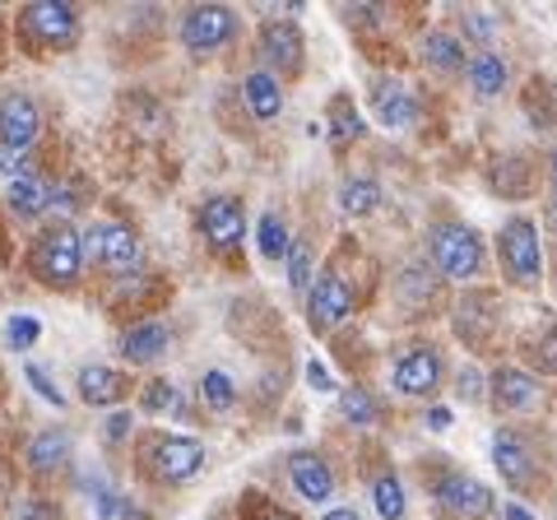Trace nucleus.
<instances>
[{
	"label": "nucleus",
	"mask_w": 557,
	"mask_h": 520,
	"mask_svg": "<svg viewBox=\"0 0 557 520\" xmlns=\"http://www.w3.org/2000/svg\"><path fill=\"white\" fill-rule=\"evenodd\" d=\"M432 260H437V270L446 280H474L483 270V237L469 228V223H442L437 233H432Z\"/></svg>",
	"instance_id": "obj_5"
},
{
	"label": "nucleus",
	"mask_w": 557,
	"mask_h": 520,
	"mask_svg": "<svg viewBox=\"0 0 557 520\" xmlns=\"http://www.w3.org/2000/svg\"><path fill=\"white\" fill-rule=\"evenodd\" d=\"M335 145H348V140H358V135H362V121H358V112L354 108H348V102L339 98L335 102Z\"/></svg>",
	"instance_id": "obj_32"
},
{
	"label": "nucleus",
	"mask_w": 557,
	"mask_h": 520,
	"mask_svg": "<svg viewBox=\"0 0 557 520\" xmlns=\"http://www.w3.org/2000/svg\"><path fill=\"white\" fill-rule=\"evenodd\" d=\"M493 465H497V474L511 483V488H520L525 493L530 483L539 479V460H534V450H530V442L520 437L516 428H502L497 437H493Z\"/></svg>",
	"instance_id": "obj_11"
},
{
	"label": "nucleus",
	"mask_w": 557,
	"mask_h": 520,
	"mask_svg": "<svg viewBox=\"0 0 557 520\" xmlns=\"http://www.w3.org/2000/svg\"><path fill=\"white\" fill-rule=\"evenodd\" d=\"M465 28H469V33H479L483 42H487V38H493V33H497V24H493V20H483V14H469V20H465Z\"/></svg>",
	"instance_id": "obj_39"
},
{
	"label": "nucleus",
	"mask_w": 557,
	"mask_h": 520,
	"mask_svg": "<svg viewBox=\"0 0 557 520\" xmlns=\"http://www.w3.org/2000/svg\"><path fill=\"white\" fill-rule=\"evenodd\" d=\"M423 61L432 65V71H465V42L456 38V33H428Z\"/></svg>",
	"instance_id": "obj_24"
},
{
	"label": "nucleus",
	"mask_w": 557,
	"mask_h": 520,
	"mask_svg": "<svg viewBox=\"0 0 557 520\" xmlns=\"http://www.w3.org/2000/svg\"><path fill=\"white\" fill-rule=\"evenodd\" d=\"M321 520H362V516H358L354 507H335V511H325Z\"/></svg>",
	"instance_id": "obj_42"
},
{
	"label": "nucleus",
	"mask_w": 557,
	"mask_h": 520,
	"mask_svg": "<svg viewBox=\"0 0 557 520\" xmlns=\"http://www.w3.org/2000/svg\"><path fill=\"white\" fill-rule=\"evenodd\" d=\"M42 335L38 317H14L10 321V349H33V339Z\"/></svg>",
	"instance_id": "obj_34"
},
{
	"label": "nucleus",
	"mask_w": 557,
	"mask_h": 520,
	"mask_svg": "<svg viewBox=\"0 0 557 520\" xmlns=\"http://www.w3.org/2000/svg\"><path fill=\"white\" fill-rule=\"evenodd\" d=\"M172 344V331L163 321H139V325H131L126 335H121V358L126 362H153V358H163V349Z\"/></svg>",
	"instance_id": "obj_19"
},
{
	"label": "nucleus",
	"mask_w": 557,
	"mask_h": 520,
	"mask_svg": "<svg viewBox=\"0 0 557 520\" xmlns=\"http://www.w3.org/2000/svg\"><path fill=\"white\" fill-rule=\"evenodd\" d=\"M354 307H358V293L335 270H325L321 280H317V288L307 293V321H311V331H335V325H344L348 317H354Z\"/></svg>",
	"instance_id": "obj_7"
},
{
	"label": "nucleus",
	"mask_w": 557,
	"mask_h": 520,
	"mask_svg": "<svg viewBox=\"0 0 557 520\" xmlns=\"http://www.w3.org/2000/svg\"><path fill=\"white\" fill-rule=\"evenodd\" d=\"M442 507L456 516V520H483V516H493V488L479 479H469V474H446L442 479Z\"/></svg>",
	"instance_id": "obj_13"
},
{
	"label": "nucleus",
	"mask_w": 557,
	"mask_h": 520,
	"mask_svg": "<svg viewBox=\"0 0 557 520\" xmlns=\"http://www.w3.org/2000/svg\"><path fill=\"white\" fill-rule=\"evenodd\" d=\"M256 520H288V516H284V511H274V507H265V511H260Z\"/></svg>",
	"instance_id": "obj_44"
},
{
	"label": "nucleus",
	"mask_w": 557,
	"mask_h": 520,
	"mask_svg": "<svg viewBox=\"0 0 557 520\" xmlns=\"http://www.w3.org/2000/svg\"><path fill=\"white\" fill-rule=\"evenodd\" d=\"M256 242H260V256H265V260H278V265H284V256L293 251V237H288V219L270 210L265 219H260V228H256Z\"/></svg>",
	"instance_id": "obj_26"
},
{
	"label": "nucleus",
	"mask_w": 557,
	"mask_h": 520,
	"mask_svg": "<svg viewBox=\"0 0 557 520\" xmlns=\"http://www.w3.org/2000/svg\"><path fill=\"white\" fill-rule=\"evenodd\" d=\"M5 497H10V488H5V474H0V507H5Z\"/></svg>",
	"instance_id": "obj_45"
},
{
	"label": "nucleus",
	"mask_w": 557,
	"mask_h": 520,
	"mask_svg": "<svg viewBox=\"0 0 557 520\" xmlns=\"http://www.w3.org/2000/svg\"><path fill=\"white\" fill-rule=\"evenodd\" d=\"M242 98H247L256 121H274L278 112H284V84H278L274 75H265V71H251L247 79H242Z\"/></svg>",
	"instance_id": "obj_20"
},
{
	"label": "nucleus",
	"mask_w": 557,
	"mask_h": 520,
	"mask_svg": "<svg viewBox=\"0 0 557 520\" xmlns=\"http://www.w3.org/2000/svg\"><path fill=\"white\" fill-rule=\"evenodd\" d=\"M70 460V432H57V428H47V432H38V437L28 442V470L33 474H57L61 465Z\"/></svg>",
	"instance_id": "obj_22"
},
{
	"label": "nucleus",
	"mask_w": 557,
	"mask_h": 520,
	"mask_svg": "<svg viewBox=\"0 0 557 520\" xmlns=\"http://www.w3.org/2000/svg\"><path fill=\"white\" fill-rule=\"evenodd\" d=\"M205 465V446L196 437H153L149 446V470L159 483H186Z\"/></svg>",
	"instance_id": "obj_8"
},
{
	"label": "nucleus",
	"mask_w": 557,
	"mask_h": 520,
	"mask_svg": "<svg viewBox=\"0 0 557 520\" xmlns=\"http://www.w3.org/2000/svg\"><path fill=\"white\" fill-rule=\"evenodd\" d=\"M5 200H10V210L20 214V219H38V214H47L51 205H57V186H51L47 172L28 168L24 177L5 190Z\"/></svg>",
	"instance_id": "obj_17"
},
{
	"label": "nucleus",
	"mask_w": 557,
	"mask_h": 520,
	"mask_svg": "<svg viewBox=\"0 0 557 520\" xmlns=\"http://www.w3.org/2000/svg\"><path fill=\"white\" fill-rule=\"evenodd\" d=\"M24 376H28V386H33V391H38V395H42V400H47V405H61V391H57V386H51V381H47V372H42V368H28Z\"/></svg>",
	"instance_id": "obj_35"
},
{
	"label": "nucleus",
	"mask_w": 557,
	"mask_h": 520,
	"mask_svg": "<svg viewBox=\"0 0 557 520\" xmlns=\"http://www.w3.org/2000/svg\"><path fill=\"white\" fill-rule=\"evenodd\" d=\"M465 75H469V89H474L479 98H497L502 89H507V61L497 57V51H479L474 61L465 65Z\"/></svg>",
	"instance_id": "obj_23"
},
{
	"label": "nucleus",
	"mask_w": 557,
	"mask_h": 520,
	"mask_svg": "<svg viewBox=\"0 0 557 520\" xmlns=\"http://www.w3.org/2000/svg\"><path fill=\"white\" fill-rule=\"evenodd\" d=\"M456 391L465 395V400H479V395H483V376H479L474 368H465L460 381H456Z\"/></svg>",
	"instance_id": "obj_36"
},
{
	"label": "nucleus",
	"mask_w": 557,
	"mask_h": 520,
	"mask_svg": "<svg viewBox=\"0 0 557 520\" xmlns=\"http://www.w3.org/2000/svg\"><path fill=\"white\" fill-rule=\"evenodd\" d=\"M108 432H112V437H126V432H131V413H116Z\"/></svg>",
	"instance_id": "obj_41"
},
{
	"label": "nucleus",
	"mask_w": 557,
	"mask_h": 520,
	"mask_svg": "<svg viewBox=\"0 0 557 520\" xmlns=\"http://www.w3.org/2000/svg\"><path fill=\"white\" fill-rule=\"evenodd\" d=\"M539 368L544 372H557V331L548 339H539Z\"/></svg>",
	"instance_id": "obj_37"
},
{
	"label": "nucleus",
	"mask_w": 557,
	"mask_h": 520,
	"mask_svg": "<svg viewBox=\"0 0 557 520\" xmlns=\"http://www.w3.org/2000/svg\"><path fill=\"white\" fill-rule=\"evenodd\" d=\"M553 182H557V149H553Z\"/></svg>",
	"instance_id": "obj_47"
},
{
	"label": "nucleus",
	"mask_w": 557,
	"mask_h": 520,
	"mask_svg": "<svg viewBox=\"0 0 557 520\" xmlns=\"http://www.w3.org/2000/svg\"><path fill=\"white\" fill-rule=\"evenodd\" d=\"M497 256H502V270H507L511 284L534 288L539 274H544V251H539V228H534V219L516 214V219L502 223V233H497Z\"/></svg>",
	"instance_id": "obj_2"
},
{
	"label": "nucleus",
	"mask_w": 557,
	"mask_h": 520,
	"mask_svg": "<svg viewBox=\"0 0 557 520\" xmlns=\"http://www.w3.org/2000/svg\"><path fill=\"white\" fill-rule=\"evenodd\" d=\"M260 61H265V75H298L302 71V33L293 24H265L260 28Z\"/></svg>",
	"instance_id": "obj_12"
},
{
	"label": "nucleus",
	"mask_w": 557,
	"mask_h": 520,
	"mask_svg": "<svg viewBox=\"0 0 557 520\" xmlns=\"http://www.w3.org/2000/svg\"><path fill=\"white\" fill-rule=\"evenodd\" d=\"M548 214H553V223H557V190H553V205H548Z\"/></svg>",
	"instance_id": "obj_46"
},
{
	"label": "nucleus",
	"mask_w": 557,
	"mask_h": 520,
	"mask_svg": "<svg viewBox=\"0 0 557 520\" xmlns=\"http://www.w3.org/2000/svg\"><path fill=\"white\" fill-rule=\"evenodd\" d=\"M372 116L386 131H405L423 116V108H418V98L405 89V79H376L372 84Z\"/></svg>",
	"instance_id": "obj_14"
},
{
	"label": "nucleus",
	"mask_w": 557,
	"mask_h": 520,
	"mask_svg": "<svg viewBox=\"0 0 557 520\" xmlns=\"http://www.w3.org/2000/svg\"><path fill=\"white\" fill-rule=\"evenodd\" d=\"M288 479L293 488H298L307 502H330L335 497V470H330V460L317 456V450H293L288 456Z\"/></svg>",
	"instance_id": "obj_15"
},
{
	"label": "nucleus",
	"mask_w": 557,
	"mask_h": 520,
	"mask_svg": "<svg viewBox=\"0 0 557 520\" xmlns=\"http://www.w3.org/2000/svg\"><path fill=\"white\" fill-rule=\"evenodd\" d=\"M237 10L228 5H196V10H186V20H182V42L186 51H196V57H209V51H219V47H228L237 38Z\"/></svg>",
	"instance_id": "obj_6"
},
{
	"label": "nucleus",
	"mask_w": 557,
	"mask_h": 520,
	"mask_svg": "<svg viewBox=\"0 0 557 520\" xmlns=\"http://www.w3.org/2000/svg\"><path fill=\"white\" fill-rule=\"evenodd\" d=\"M28 270L38 274L47 288H70L84 274V242H79V228L70 223H57L47 228L28 251Z\"/></svg>",
	"instance_id": "obj_1"
},
{
	"label": "nucleus",
	"mask_w": 557,
	"mask_h": 520,
	"mask_svg": "<svg viewBox=\"0 0 557 520\" xmlns=\"http://www.w3.org/2000/svg\"><path fill=\"white\" fill-rule=\"evenodd\" d=\"M0 256H5V247H0Z\"/></svg>",
	"instance_id": "obj_48"
},
{
	"label": "nucleus",
	"mask_w": 557,
	"mask_h": 520,
	"mask_svg": "<svg viewBox=\"0 0 557 520\" xmlns=\"http://www.w3.org/2000/svg\"><path fill=\"white\" fill-rule=\"evenodd\" d=\"M539 395V381L530 372H520V368H502L493 376V405L497 413H516V409H525L530 400Z\"/></svg>",
	"instance_id": "obj_21"
},
{
	"label": "nucleus",
	"mask_w": 557,
	"mask_h": 520,
	"mask_svg": "<svg viewBox=\"0 0 557 520\" xmlns=\"http://www.w3.org/2000/svg\"><path fill=\"white\" fill-rule=\"evenodd\" d=\"M139 405H145V413H172V419H182V413H186V400H182L177 381H168V376H153L145 386V395H139Z\"/></svg>",
	"instance_id": "obj_27"
},
{
	"label": "nucleus",
	"mask_w": 557,
	"mask_h": 520,
	"mask_svg": "<svg viewBox=\"0 0 557 520\" xmlns=\"http://www.w3.org/2000/svg\"><path fill=\"white\" fill-rule=\"evenodd\" d=\"M432 428H437V432L450 428V409H432Z\"/></svg>",
	"instance_id": "obj_43"
},
{
	"label": "nucleus",
	"mask_w": 557,
	"mask_h": 520,
	"mask_svg": "<svg viewBox=\"0 0 557 520\" xmlns=\"http://www.w3.org/2000/svg\"><path fill=\"white\" fill-rule=\"evenodd\" d=\"M33 163H28V153H10V149H0V190H10L14 182L24 177Z\"/></svg>",
	"instance_id": "obj_33"
},
{
	"label": "nucleus",
	"mask_w": 557,
	"mask_h": 520,
	"mask_svg": "<svg viewBox=\"0 0 557 520\" xmlns=\"http://www.w3.org/2000/svg\"><path fill=\"white\" fill-rule=\"evenodd\" d=\"M79 242H84V260H94L108 274H135L139 260H145V242L126 223H98V228L79 233Z\"/></svg>",
	"instance_id": "obj_3"
},
{
	"label": "nucleus",
	"mask_w": 557,
	"mask_h": 520,
	"mask_svg": "<svg viewBox=\"0 0 557 520\" xmlns=\"http://www.w3.org/2000/svg\"><path fill=\"white\" fill-rule=\"evenodd\" d=\"M344 419L348 423H358V428H368L381 419V405H376V395L368 386H354V391H344Z\"/></svg>",
	"instance_id": "obj_29"
},
{
	"label": "nucleus",
	"mask_w": 557,
	"mask_h": 520,
	"mask_svg": "<svg viewBox=\"0 0 557 520\" xmlns=\"http://www.w3.org/2000/svg\"><path fill=\"white\" fill-rule=\"evenodd\" d=\"M42 135V112L28 94H5L0 98V149L28 153Z\"/></svg>",
	"instance_id": "obj_9"
},
{
	"label": "nucleus",
	"mask_w": 557,
	"mask_h": 520,
	"mask_svg": "<svg viewBox=\"0 0 557 520\" xmlns=\"http://www.w3.org/2000/svg\"><path fill=\"white\" fill-rule=\"evenodd\" d=\"M376 205H381V186H376L372 177H348V182L339 186V210H344L348 219L372 214Z\"/></svg>",
	"instance_id": "obj_25"
},
{
	"label": "nucleus",
	"mask_w": 557,
	"mask_h": 520,
	"mask_svg": "<svg viewBox=\"0 0 557 520\" xmlns=\"http://www.w3.org/2000/svg\"><path fill=\"white\" fill-rule=\"evenodd\" d=\"M200 233L214 251L237 247L242 233H247V205H242L237 196H228V190H223V196H209L200 205Z\"/></svg>",
	"instance_id": "obj_10"
},
{
	"label": "nucleus",
	"mask_w": 557,
	"mask_h": 520,
	"mask_svg": "<svg viewBox=\"0 0 557 520\" xmlns=\"http://www.w3.org/2000/svg\"><path fill=\"white\" fill-rule=\"evenodd\" d=\"M284 265H288V284L298 293H307L311 288V270H317V265H311V247H307V242H293V251L284 256Z\"/></svg>",
	"instance_id": "obj_31"
},
{
	"label": "nucleus",
	"mask_w": 557,
	"mask_h": 520,
	"mask_svg": "<svg viewBox=\"0 0 557 520\" xmlns=\"http://www.w3.org/2000/svg\"><path fill=\"white\" fill-rule=\"evenodd\" d=\"M200 400H205L209 409H233V400H237L233 376H228V372H205V376H200Z\"/></svg>",
	"instance_id": "obj_30"
},
{
	"label": "nucleus",
	"mask_w": 557,
	"mask_h": 520,
	"mask_svg": "<svg viewBox=\"0 0 557 520\" xmlns=\"http://www.w3.org/2000/svg\"><path fill=\"white\" fill-rule=\"evenodd\" d=\"M395 391L399 395H432L442 386V354L437 349H413V354H405L395 362Z\"/></svg>",
	"instance_id": "obj_16"
},
{
	"label": "nucleus",
	"mask_w": 557,
	"mask_h": 520,
	"mask_svg": "<svg viewBox=\"0 0 557 520\" xmlns=\"http://www.w3.org/2000/svg\"><path fill=\"white\" fill-rule=\"evenodd\" d=\"M502 520H539V516H530L520 502H507V507H502Z\"/></svg>",
	"instance_id": "obj_40"
},
{
	"label": "nucleus",
	"mask_w": 557,
	"mask_h": 520,
	"mask_svg": "<svg viewBox=\"0 0 557 520\" xmlns=\"http://www.w3.org/2000/svg\"><path fill=\"white\" fill-rule=\"evenodd\" d=\"M372 502H376L381 520H405V511H409L405 483H399L395 474H376V483H372Z\"/></svg>",
	"instance_id": "obj_28"
},
{
	"label": "nucleus",
	"mask_w": 557,
	"mask_h": 520,
	"mask_svg": "<svg viewBox=\"0 0 557 520\" xmlns=\"http://www.w3.org/2000/svg\"><path fill=\"white\" fill-rule=\"evenodd\" d=\"M20 38L28 47H75L79 42V14L65 0H38L20 10Z\"/></svg>",
	"instance_id": "obj_4"
},
{
	"label": "nucleus",
	"mask_w": 557,
	"mask_h": 520,
	"mask_svg": "<svg viewBox=\"0 0 557 520\" xmlns=\"http://www.w3.org/2000/svg\"><path fill=\"white\" fill-rule=\"evenodd\" d=\"M126 391H131V381L121 376L116 368H102V362H94V368L79 372V400H84V405L108 409V405L126 400Z\"/></svg>",
	"instance_id": "obj_18"
},
{
	"label": "nucleus",
	"mask_w": 557,
	"mask_h": 520,
	"mask_svg": "<svg viewBox=\"0 0 557 520\" xmlns=\"http://www.w3.org/2000/svg\"><path fill=\"white\" fill-rule=\"evenodd\" d=\"M307 381H311V386H317V391H335V381H330V372H325V362H317V358H311V362H307Z\"/></svg>",
	"instance_id": "obj_38"
}]
</instances>
